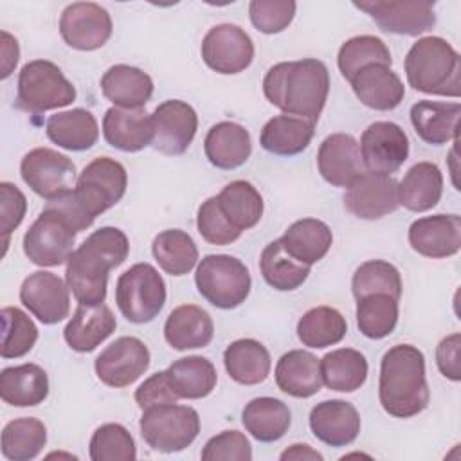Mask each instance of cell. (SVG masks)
Returning a JSON list of instances; mask_svg holds the SVG:
<instances>
[{"mask_svg":"<svg viewBox=\"0 0 461 461\" xmlns=\"http://www.w3.org/2000/svg\"><path fill=\"white\" fill-rule=\"evenodd\" d=\"M130 252L126 234L117 227L94 230L67 261L65 281L79 304H101L106 299L108 274L124 263Z\"/></svg>","mask_w":461,"mask_h":461,"instance_id":"obj_1","label":"cell"},{"mask_svg":"<svg viewBox=\"0 0 461 461\" xmlns=\"http://www.w3.org/2000/svg\"><path fill=\"white\" fill-rule=\"evenodd\" d=\"M330 92V72L319 59L281 61L263 77L265 97L283 113L317 122Z\"/></svg>","mask_w":461,"mask_h":461,"instance_id":"obj_2","label":"cell"},{"mask_svg":"<svg viewBox=\"0 0 461 461\" xmlns=\"http://www.w3.org/2000/svg\"><path fill=\"white\" fill-rule=\"evenodd\" d=\"M378 398L382 409L394 418H411L429 405L425 357L411 344H396L380 362Z\"/></svg>","mask_w":461,"mask_h":461,"instance_id":"obj_3","label":"cell"},{"mask_svg":"<svg viewBox=\"0 0 461 461\" xmlns=\"http://www.w3.org/2000/svg\"><path fill=\"white\" fill-rule=\"evenodd\" d=\"M409 85L423 94L459 97L461 58L457 50L439 36L420 38L405 56Z\"/></svg>","mask_w":461,"mask_h":461,"instance_id":"obj_4","label":"cell"},{"mask_svg":"<svg viewBox=\"0 0 461 461\" xmlns=\"http://www.w3.org/2000/svg\"><path fill=\"white\" fill-rule=\"evenodd\" d=\"M128 175L121 162L110 157H97L85 166L76 187L68 193L74 209L90 223L113 207L126 193Z\"/></svg>","mask_w":461,"mask_h":461,"instance_id":"obj_5","label":"cell"},{"mask_svg":"<svg viewBox=\"0 0 461 461\" xmlns=\"http://www.w3.org/2000/svg\"><path fill=\"white\" fill-rule=\"evenodd\" d=\"M74 99L76 88L56 63L32 59L22 67L16 88V108L40 115L68 106Z\"/></svg>","mask_w":461,"mask_h":461,"instance_id":"obj_6","label":"cell"},{"mask_svg":"<svg viewBox=\"0 0 461 461\" xmlns=\"http://www.w3.org/2000/svg\"><path fill=\"white\" fill-rule=\"evenodd\" d=\"M194 283L200 295L221 310H232L245 303L252 285L245 263L227 254L205 256L196 267Z\"/></svg>","mask_w":461,"mask_h":461,"instance_id":"obj_7","label":"cell"},{"mask_svg":"<svg viewBox=\"0 0 461 461\" xmlns=\"http://www.w3.org/2000/svg\"><path fill=\"white\" fill-rule=\"evenodd\" d=\"M77 229L70 218L52 203H47L34 223L23 234V254L38 267H59L74 252Z\"/></svg>","mask_w":461,"mask_h":461,"instance_id":"obj_8","label":"cell"},{"mask_svg":"<svg viewBox=\"0 0 461 461\" xmlns=\"http://www.w3.org/2000/svg\"><path fill=\"white\" fill-rule=\"evenodd\" d=\"M140 436L157 452L171 454L187 448L200 432L198 412L189 405H155L142 411Z\"/></svg>","mask_w":461,"mask_h":461,"instance_id":"obj_9","label":"cell"},{"mask_svg":"<svg viewBox=\"0 0 461 461\" xmlns=\"http://www.w3.org/2000/svg\"><path fill=\"white\" fill-rule=\"evenodd\" d=\"M115 303L126 321L133 324L149 322L164 308L166 283L153 265L137 263L119 276Z\"/></svg>","mask_w":461,"mask_h":461,"instance_id":"obj_10","label":"cell"},{"mask_svg":"<svg viewBox=\"0 0 461 461\" xmlns=\"http://www.w3.org/2000/svg\"><path fill=\"white\" fill-rule=\"evenodd\" d=\"M23 182L47 202L70 193L76 185L74 162L56 149L34 148L20 162Z\"/></svg>","mask_w":461,"mask_h":461,"instance_id":"obj_11","label":"cell"},{"mask_svg":"<svg viewBox=\"0 0 461 461\" xmlns=\"http://www.w3.org/2000/svg\"><path fill=\"white\" fill-rule=\"evenodd\" d=\"M353 5L367 13L382 31L391 34L418 36L436 25L434 2L427 0H371L355 2Z\"/></svg>","mask_w":461,"mask_h":461,"instance_id":"obj_12","label":"cell"},{"mask_svg":"<svg viewBox=\"0 0 461 461\" xmlns=\"http://www.w3.org/2000/svg\"><path fill=\"white\" fill-rule=\"evenodd\" d=\"M149 349L137 337H119L95 358V375L108 387H126L149 367Z\"/></svg>","mask_w":461,"mask_h":461,"instance_id":"obj_13","label":"cell"},{"mask_svg":"<svg viewBox=\"0 0 461 461\" xmlns=\"http://www.w3.org/2000/svg\"><path fill=\"white\" fill-rule=\"evenodd\" d=\"M202 59L218 74H240L254 59V43L240 25L220 23L203 36Z\"/></svg>","mask_w":461,"mask_h":461,"instance_id":"obj_14","label":"cell"},{"mask_svg":"<svg viewBox=\"0 0 461 461\" xmlns=\"http://www.w3.org/2000/svg\"><path fill=\"white\" fill-rule=\"evenodd\" d=\"M358 146L366 171L371 173L391 175L398 171L409 157V139L405 131L391 121L369 124Z\"/></svg>","mask_w":461,"mask_h":461,"instance_id":"obj_15","label":"cell"},{"mask_svg":"<svg viewBox=\"0 0 461 461\" xmlns=\"http://www.w3.org/2000/svg\"><path fill=\"white\" fill-rule=\"evenodd\" d=\"M59 34L76 50L101 49L112 36V18L94 2H74L59 16Z\"/></svg>","mask_w":461,"mask_h":461,"instance_id":"obj_16","label":"cell"},{"mask_svg":"<svg viewBox=\"0 0 461 461\" xmlns=\"http://www.w3.org/2000/svg\"><path fill=\"white\" fill-rule=\"evenodd\" d=\"M153 140L151 146L164 155H182L191 146L198 117L191 104L180 99H167L160 103L151 113Z\"/></svg>","mask_w":461,"mask_h":461,"instance_id":"obj_17","label":"cell"},{"mask_svg":"<svg viewBox=\"0 0 461 461\" xmlns=\"http://www.w3.org/2000/svg\"><path fill=\"white\" fill-rule=\"evenodd\" d=\"M20 301L43 324H58L70 312L68 285L45 270L32 272L23 279Z\"/></svg>","mask_w":461,"mask_h":461,"instance_id":"obj_18","label":"cell"},{"mask_svg":"<svg viewBox=\"0 0 461 461\" xmlns=\"http://www.w3.org/2000/svg\"><path fill=\"white\" fill-rule=\"evenodd\" d=\"M346 209L362 220H378L398 209V182L389 175L366 171L348 185Z\"/></svg>","mask_w":461,"mask_h":461,"instance_id":"obj_19","label":"cell"},{"mask_svg":"<svg viewBox=\"0 0 461 461\" xmlns=\"http://www.w3.org/2000/svg\"><path fill=\"white\" fill-rule=\"evenodd\" d=\"M317 167L321 176L337 187H348L366 173L360 146L348 133H331L321 142Z\"/></svg>","mask_w":461,"mask_h":461,"instance_id":"obj_20","label":"cell"},{"mask_svg":"<svg viewBox=\"0 0 461 461\" xmlns=\"http://www.w3.org/2000/svg\"><path fill=\"white\" fill-rule=\"evenodd\" d=\"M409 243L425 258H450L461 249V218L457 214L418 218L409 227Z\"/></svg>","mask_w":461,"mask_h":461,"instance_id":"obj_21","label":"cell"},{"mask_svg":"<svg viewBox=\"0 0 461 461\" xmlns=\"http://www.w3.org/2000/svg\"><path fill=\"white\" fill-rule=\"evenodd\" d=\"M104 140L121 151L135 153L153 140L151 115L144 108L112 106L103 117Z\"/></svg>","mask_w":461,"mask_h":461,"instance_id":"obj_22","label":"cell"},{"mask_svg":"<svg viewBox=\"0 0 461 461\" xmlns=\"http://www.w3.org/2000/svg\"><path fill=\"white\" fill-rule=\"evenodd\" d=\"M313 436L330 447H346L360 432L358 411L344 400H324L310 412Z\"/></svg>","mask_w":461,"mask_h":461,"instance_id":"obj_23","label":"cell"},{"mask_svg":"<svg viewBox=\"0 0 461 461\" xmlns=\"http://www.w3.org/2000/svg\"><path fill=\"white\" fill-rule=\"evenodd\" d=\"M117 328L112 310L101 304H79L63 330V339L70 349L77 353L94 351Z\"/></svg>","mask_w":461,"mask_h":461,"instance_id":"obj_24","label":"cell"},{"mask_svg":"<svg viewBox=\"0 0 461 461\" xmlns=\"http://www.w3.org/2000/svg\"><path fill=\"white\" fill-rule=\"evenodd\" d=\"M362 104L373 110H394L405 97V86L387 65H367L349 81Z\"/></svg>","mask_w":461,"mask_h":461,"instance_id":"obj_25","label":"cell"},{"mask_svg":"<svg viewBox=\"0 0 461 461\" xmlns=\"http://www.w3.org/2000/svg\"><path fill=\"white\" fill-rule=\"evenodd\" d=\"M207 160L218 169H236L243 166L252 151L250 133L245 126L221 121L214 124L203 140Z\"/></svg>","mask_w":461,"mask_h":461,"instance_id":"obj_26","label":"cell"},{"mask_svg":"<svg viewBox=\"0 0 461 461\" xmlns=\"http://www.w3.org/2000/svg\"><path fill=\"white\" fill-rule=\"evenodd\" d=\"M277 387L294 398H310L322 387L321 358L304 349L285 353L276 366Z\"/></svg>","mask_w":461,"mask_h":461,"instance_id":"obj_27","label":"cell"},{"mask_svg":"<svg viewBox=\"0 0 461 461\" xmlns=\"http://www.w3.org/2000/svg\"><path fill=\"white\" fill-rule=\"evenodd\" d=\"M212 335L214 324L211 315L196 304L176 306L164 324L166 342L176 351L203 348L212 340Z\"/></svg>","mask_w":461,"mask_h":461,"instance_id":"obj_28","label":"cell"},{"mask_svg":"<svg viewBox=\"0 0 461 461\" xmlns=\"http://www.w3.org/2000/svg\"><path fill=\"white\" fill-rule=\"evenodd\" d=\"M459 115V103H438L423 99L411 106V122L416 135L423 142L434 146H441L452 139H457Z\"/></svg>","mask_w":461,"mask_h":461,"instance_id":"obj_29","label":"cell"},{"mask_svg":"<svg viewBox=\"0 0 461 461\" xmlns=\"http://www.w3.org/2000/svg\"><path fill=\"white\" fill-rule=\"evenodd\" d=\"M103 95L119 108H144L153 94L151 77L131 65H113L101 77Z\"/></svg>","mask_w":461,"mask_h":461,"instance_id":"obj_30","label":"cell"},{"mask_svg":"<svg viewBox=\"0 0 461 461\" xmlns=\"http://www.w3.org/2000/svg\"><path fill=\"white\" fill-rule=\"evenodd\" d=\"M45 131L56 146L68 151L90 149L99 139L97 121L85 108H72L50 115Z\"/></svg>","mask_w":461,"mask_h":461,"instance_id":"obj_31","label":"cell"},{"mask_svg":"<svg viewBox=\"0 0 461 461\" xmlns=\"http://www.w3.org/2000/svg\"><path fill=\"white\" fill-rule=\"evenodd\" d=\"M49 394L47 373L38 364H20L0 373V398L13 407L40 405Z\"/></svg>","mask_w":461,"mask_h":461,"instance_id":"obj_32","label":"cell"},{"mask_svg":"<svg viewBox=\"0 0 461 461\" xmlns=\"http://www.w3.org/2000/svg\"><path fill=\"white\" fill-rule=\"evenodd\" d=\"M443 194V175L434 162L414 164L398 182V203L412 212L438 205Z\"/></svg>","mask_w":461,"mask_h":461,"instance_id":"obj_33","label":"cell"},{"mask_svg":"<svg viewBox=\"0 0 461 461\" xmlns=\"http://www.w3.org/2000/svg\"><path fill=\"white\" fill-rule=\"evenodd\" d=\"M279 240L283 249L294 259L312 267L328 254L333 243V234L324 221L317 218H303L294 221Z\"/></svg>","mask_w":461,"mask_h":461,"instance_id":"obj_34","label":"cell"},{"mask_svg":"<svg viewBox=\"0 0 461 461\" xmlns=\"http://www.w3.org/2000/svg\"><path fill=\"white\" fill-rule=\"evenodd\" d=\"M241 421L252 438L263 443H272L288 432L292 414L285 402L272 396H259L245 405Z\"/></svg>","mask_w":461,"mask_h":461,"instance_id":"obj_35","label":"cell"},{"mask_svg":"<svg viewBox=\"0 0 461 461\" xmlns=\"http://www.w3.org/2000/svg\"><path fill=\"white\" fill-rule=\"evenodd\" d=\"M315 133V124L294 117V115H276L261 130L259 144L268 153L279 155V157H292L308 148Z\"/></svg>","mask_w":461,"mask_h":461,"instance_id":"obj_36","label":"cell"},{"mask_svg":"<svg viewBox=\"0 0 461 461\" xmlns=\"http://www.w3.org/2000/svg\"><path fill=\"white\" fill-rule=\"evenodd\" d=\"M223 366L229 376L241 385L261 384L270 373V353L254 339H238L223 351Z\"/></svg>","mask_w":461,"mask_h":461,"instance_id":"obj_37","label":"cell"},{"mask_svg":"<svg viewBox=\"0 0 461 461\" xmlns=\"http://www.w3.org/2000/svg\"><path fill=\"white\" fill-rule=\"evenodd\" d=\"M322 384L339 393H353L360 389L367 378L366 357L351 348H339L321 358Z\"/></svg>","mask_w":461,"mask_h":461,"instance_id":"obj_38","label":"cell"},{"mask_svg":"<svg viewBox=\"0 0 461 461\" xmlns=\"http://www.w3.org/2000/svg\"><path fill=\"white\" fill-rule=\"evenodd\" d=\"M216 202L227 221L240 232L252 229L263 216V198L259 191L247 180L227 184Z\"/></svg>","mask_w":461,"mask_h":461,"instance_id":"obj_39","label":"cell"},{"mask_svg":"<svg viewBox=\"0 0 461 461\" xmlns=\"http://www.w3.org/2000/svg\"><path fill=\"white\" fill-rule=\"evenodd\" d=\"M167 375L178 398L185 400L209 396L218 382V373L212 362L198 355L175 360L167 367Z\"/></svg>","mask_w":461,"mask_h":461,"instance_id":"obj_40","label":"cell"},{"mask_svg":"<svg viewBox=\"0 0 461 461\" xmlns=\"http://www.w3.org/2000/svg\"><path fill=\"white\" fill-rule=\"evenodd\" d=\"M151 252L158 267L169 276H185L198 261V249L193 238L180 229L158 232L153 240Z\"/></svg>","mask_w":461,"mask_h":461,"instance_id":"obj_41","label":"cell"},{"mask_svg":"<svg viewBox=\"0 0 461 461\" xmlns=\"http://www.w3.org/2000/svg\"><path fill=\"white\" fill-rule=\"evenodd\" d=\"M348 333V322L342 313L331 306L308 310L297 322V337L303 346L322 349L339 344Z\"/></svg>","mask_w":461,"mask_h":461,"instance_id":"obj_42","label":"cell"},{"mask_svg":"<svg viewBox=\"0 0 461 461\" xmlns=\"http://www.w3.org/2000/svg\"><path fill=\"white\" fill-rule=\"evenodd\" d=\"M259 268L263 279L276 290L290 292L299 288L308 274L310 267L294 259L285 249L281 240L270 241L259 258Z\"/></svg>","mask_w":461,"mask_h":461,"instance_id":"obj_43","label":"cell"},{"mask_svg":"<svg viewBox=\"0 0 461 461\" xmlns=\"http://www.w3.org/2000/svg\"><path fill=\"white\" fill-rule=\"evenodd\" d=\"M47 443V429L36 418H16L2 430V454L9 461L34 459Z\"/></svg>","mask_w":461,"mask_h":461,"instance_id":"obj_44","label":"cell"},{"mask_svg":"<svg viewBox=\"0 0 461 461\" xmlns=\"http://www.w3.org/2000/svg\"><path fill=\"white\" fill-rule=\"evenodd\" d=\"M375 63L387 65V67H391L393 63L387 45L376 36H371V34L353 36L348 41H344L339 49L337 65L340 74L348 81H351L358 74V70Z\"/></svg>","mask_w":461,"mask_h":461,"instance_id":"obj_45","label":"cell"},{"mask_svg":"<svg viewBox=\"0 0 461 461\" xmlns=\"http://www.w3.org/2000/svg\"><path fill=\"white\" fill-rule=\"evenodd\" d=\"M398 322V301L387 294H371L357 301V326L367 339L387 337Z\"/></svg>","mask_w":461,"mask_h":461,"instance_id":"obj_46","label":"cell"},{"mask_svg":"<svg viewBox=\"0 0 461 461\" xmlns=\"http://www.w3.org/2000/svg\"><path fill=\"white\" fill-rule=\"evenodd\" d=\"M351 290L355 299H362L371 294H387L400 301L402 277L394 265L384 259H371L362 263L351 279Z\"/></svg>","mask_w":461,"mask_h":461,"instance_id":"obj_47","label":"cell"},{"mask_svg":"<svg viewBox=\"0 0 461 461\" xmlns=\"http://www.w3.org/2000/svg\"><path fill=\"white\" fill-rule=\"evenodd\" d=\"M2 358H20L27 355L38 340V328L32 319L16 306L2 308Z\"/></svg>","mask_w":461,"mask_h":461,"instance_id":"obj_48","label":"cell"},{"mask_svg":"<svg viewBox=\"0 0 461 461\" xmlns=\"http://www.w3.org/2000/svg\"><path fill=\"white\" fill-rule=\"evenodd\" d=\"M88 447L92 461H133L137 457L131 434L119 423H104L97 427Z\"/></svg>","mask_w":461,"mask_h":461,"instance_id":"obj_49","label":"cell"},{"mask_svg":"<svg viewBox=\"0 0 461 461\" xmlns=\"http://www.w3.org/2000/svg\"><path fill=\"white\" fill-rule=\"evenodd\" d=\"M297 4L288 0H252L249 14L252 25L263 34H277L285 31L294 16Z\"/></svg>","mask_w":461,"mask_h":461,"instance_id":"obj_50","label":"cell"},{"mask_svg":"<svg viewBox=\"0 0 461 461\" xmlns=\"http://www.w3.org/2000/svg\"><path fill=\"white\" fill-rule=\"evenodd\" d=\"M196 227H198L200 236L207 243H212V245H230L232 241H236L241 236V232L238 229H234L227 221L223 212L220 211L216 196L207 198L198 207Z\"/></svg>","mask_w":461,"mask_h":461,"instance_id":"obj_51","label":"cell"},{"mask_svg":"<svg viewBox=\"0 0 461 461\" xmlns=\"http://www.w3.org/2000/svg\"><path fill=\"white\" fill-rule=\"evenodd\" d=\"M202 459L205 461H250L252 447L245 434L240 430H223L212 436L203 450Z\"/></svg>","mask_w":461,"mask_h":461,"instance_id":"obj_52","label":"cell"},{"mask_svg":"<svg viewBox=\"0 0 461 461\" xmlns=\"http://www.w3.org/2000/svg\"><path fill=\"white\" fill-rule=\"evenodd\" d=\"M0 216H2V240H4V254L9 243L11 232L23 221L25 211H27V200L25 194L11 182L0 184Z\"/></svg>","mask_w":461,"mask_h":461,"instance_id":"obj_53","label":"cell"},{"mask_svg":"<svg viewBox=\"0 0 461 461\" xmlns=\"http://www.w3.org/2000/svg\"><path fill=\"white\" fill-rule=\"evenodd\" d=\"M178 400L180 398L173 389L167 369L151 375L135 391V402L142 411L149 409V407H155V405L176 403Z\"/></svg>","mask_w":461,"mask_h":461,"instance_id":"obj_54","label":"cell"},{"mask_svg":"<svg viewBox=\"0 0 461 461\" xmlns=\"http://www.w3.org/2000/svg\"><path fill=\"white\" fill-rule=\"evenodd\" d=\"M459 349H461V335L459 333H452V335L445 337L436 348L438 369L445 378H448L452 382L461 380Z\"/></svg>","mask_w":461,"mask_h":461,"instance_id":"obj_55","label":"cell"},{"mask_svg":"<svg viewBox=\"0 0 461 461\" xmlns=\"http://www.w3.org/2000/svg\"><path fill=\"white\" fill-rule=\"evenodd\" d=\"M18 58L20 49L16 38H13L7 31H2V79L9 77V74L18 63Z\"/></svg>","mask_w":461,"mask_h":461,"instance_id":"obj_56","label":"cell"},{"mask_svg":"<svg viewBox=\"0 0 461 461\" xmlns=\"http://www.w3.org/2000/svg\"><path fill=\"white\" fill-rule=\"evenodd\" d=\"M279 459L281 461H288V459H294V461H301V459L303 461H322V454L313 450L306 443H294L286 450L281 452Z\"/></svg>","mask_w":461,"mask_h":461,"instance_id":"obj_57","label":"cell"}]
</instances>
